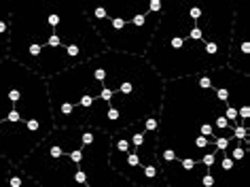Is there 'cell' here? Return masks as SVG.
<instances>
[{"label": "cell", "instance_id": "obj_1", "mask_svg": "<svg viewBox=\"0 0 250 187\" xmlns=\"http://www.w3.org/2000/svg\"><path fill=\"white\" fill-rule=\"evenodd\" d=\"M45 81L55 128L115 134L161 111L164 79L138 55L104 51Z\"/></svg>", "mask_w": 250, "mask_h": 187}, {"label": "cell", "instance_id": "obj_2", "mask_svg": "<svg viewBox=\"0 0 250 187\" xmlns=\"http://www.w3.org/2000/svg\"><path fill=\"white\" fill-rule=\"evenodd\" d=\"M235 9L231 0H164L145 62L164 81L227 66Z\"/></svg>", "mask_w": 250, "mask_h": 187}, {"label": "cell", "instance_id": "obj_3", "mask_svg": "<svg viewBox=\"0 0 250 187\" xmlns=\"http://www.w3.org/2000/svg\"><path fill=\"white\" fill-rule=\"evenodd\" d=\"M55 130L47 81L13 60L0 62V158L20 166Z\"/></svg>", "mask_w": 250, "mask_h": 187}, {"label": "cell", "instance_id": "obj_4", "mask_svg": "<svg viewBox=\"0 0 250 187\" xmlns=\"http://www.w3.org/2000/svg\"><path fill=\"white\" fill-rule=\"evenodd\" d=\"M227 104L218 102L214 87L202 90L195 77L164 81V98L159 111V147L174 151L176 160L199 162L214 153V119Z\"/></svg>", "mask_w": 250, "mask_h": 187}, {"label": "cell", "instance_id": "obj_5", "mask_svg": "<svg viewBox=\"0 0 250 187\" xmlns=\"http://www.w3.org/2000/svg\"><path fill=\"white\" fill-rule=\"evenodd\" d=\"M148 2L151 0H102L106 15L91 26L106 51L145 58L161 20V11L153 13Z\"/></svg>", "mask_w": 250, "mask_h": 187}, {"label": "cell", "instance_id": "obj_6", "mask_svg": "<svg viewBox=\"0 0 250 187\" xmlns=\"http://www.w3.org/2000/svg\"><path fill=\"white\" fill-rule=\"evenodd\" d=\"M223 158V153H221ZM221 158L212 168L195 162L191 170H183L178 160L164 164L166 187H248V162L237 164L233 170H225Z\"/></svg>", "mask_w": 250, "mask_h": 187}, {"label": "cell", "instance_id": "obj_7", "mask_svg": "<svg viewBox=\"0 0 250 187\" xmlns=\"http://www.w3.org/2000/svg\"><path fill=\"white\" fill-rule=\"evenodd\" d=\"M17 168L41 187H87V177L79 164H74L66 153L60 158H49L41 145Z\"/></svg>", "mask_w": 250, "mask_h": 187}, {"label": "cell", "instance_id": "obj_8", "mask_svg": "<svg viewBox=\"0 0 250 187\" xmlns=\"http://www.w3.org/2000/svg\"><path fill=\"white\" fill-rule=\"evenodd\" d=\"M231 70L250 77V34H248V17L244 9H235L233 30H231V45H229V62Z\"/></svg>", "mask_w": 250, "mask_h": 187}, {"label": "cell", "instance_id": "obj_9", "mask_svg": "<svg viewBox=\"0 0 250 187\" xmlns=\"http://www.w3.org/2000/svg\"><path fill=\"white\" fill-rule=\"evenodd\" d=\"M127 134H129V145H132V151L136 153L140 166H151L155 164L157 160V147H159V139H157V132L155 130H145L142 126V119L132 123L127 128Z\"/></svg>", "mask_w": 250, "mask_h": 187}, {"label": "cell", "instance_id": "obj_10", "mask_svg": "<svg viewBox=\"0 0 250 187\" xmlns=\"http://www.w3.org/2000/svg\"><path fill=\"white\" fill-rule=\"evenodd\" d=\"M4 187H7V185H4ZM21 187H41V185L36 183L34 179H30L28 174H23V179H21Z\"/></svg>", "mask_w": 250, "mask_h": 187}]
</instances>
